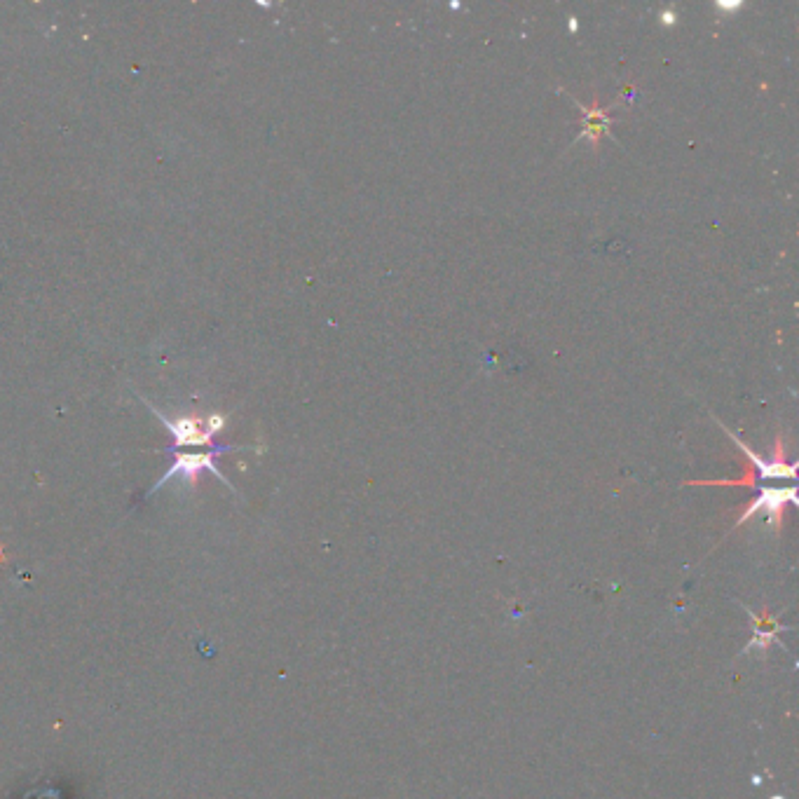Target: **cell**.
<instances>
[{
  "label": "cell",
  "instance_id": "obj_1",
  "mask_svg": "<svg viewBox=\"0 0 799 799\" xmlns=\"http://www.w3.org/2000/svg\"><path fill=\"white\" fill-rule=\"evenodd\" d=\"M235 450H261V448H256V446H232V443H221V446L202 450V453H193V450H190V453H179V450H165V453L172 455L174 460H172V464H169V469L165 471V474L157 478L153 486L146 490L143 500L153 497L157 490H162L169 481H176V478L186 483V486H197L200 476L207 474V471H209V474H214L218 481L223 483V486H228L232 493L237 495V490L230 483V478L216 467L218 457L225 455V453H235Z\"/></svg>",
  "mask_w": 799,
  "mask_h": 799
},
{
  "label": "cell",
  "instance_id": "obj_2",
  "mask_svg": "<svg viewBox=\"0 0 799 799\" xmlns=\"http://www.w3.org/2000/svg\"><path fill=\"white\" fill-rule=\"evenodd\" d=\"M141 399V404L155 415L162 425L167 427L169 436H172V448L167 450H181V448H214V439L223 432L228 425V418L223 413H209V415H167L165 411L150 404L146 396L136 394Z\"/></svg>",
  "mask_w": 799,
  "mask_h": 799
},
{
  "label": "cell",
  "instance_id": "obj_3",
  "mask_svg": "<svg viewBox=\"0 0 799 799\" xmlns=\"http://www.w3.org/2000/svg\"><path fill=\"white\" fill-rule=\"evenodd\" d=\"M715 422L717 425L722 427V432H725L729 439H732L734 443H736V448L741 450L743 455L748 457L750 460V469L755 471L757 474V478H760V481H767V478H788V481H795V476H797V462H785V441H783V436L778 434L776 436V446H774V455L769 457V460H764V457L760 455V453H755L753 448L748 446L746 441L741 439L739 434L734 432V429H729L725 422H720L715 418Z\"/></svg>",
  "mask_w": 799,
  "mask_h": 799
},
{
  "label": "cell",
  "instance_id": "obj_4",
  "mask_svg": "<svg viewBox=\"0 0 799 799\" xmlns=\"http://www.w3.org/2000/svg\"><path fill=\"white\" fill-rule=\"evenodd\" d=\"M760 495L750 502V507L743 511L739 516V521L734 523V528H741L743 523H748L750 518L757 514H767V521L774 530H781L783 523V511L788 504H797V488L795 486H785V488H757Z\"/></svg>",
  "mask_w": 799,
  "mask_h": 799
},
{
  "label": "cell",
  "instance_id": "obj_5",
  "mask_svg": "<svg viewBox=\"0 0 799 799\" xmlns=\"http://www.w3.org/2000/svg\"><path fill=\"white\" fill-rule=\"evenodd\" d=\"M743 610H746L748 617L753 619V638H750V643L743 647L741 654H748L753 650H760L762 654H767L769 647L778 640V635H781L783 631H792L790 626H783L781 621L771 617V612L767 610V607H764L762 614H757L755 610H750V607H746V605H743Z\"/></svg>",
  "mask_w": 799,
  "mask_h": 799
},
{
  "label": "cell",
  "instance_id": "obj_6",
  "mask_svg": "<svg viewBox=\"0 0 799 799\" xmlns=\"http://www.w3.org/2000/svg\"><path fill=\"white\" fill-rule=\"evenodd\" d=\"M572 101H575V104L584 111L582 132H579V134L575 136V141L589 139V141L593 143V146H598L603 136H612V132H610V127H612V122H614V118L610 115V113H612V106L600 108L598 104L584 106L582 101H577V99H572Z\"/></svg>",
  "mask_w": 799,
  "mask_h": 799
},
{
  "label": "cell",
  "instance_id": "obj_7",
  "mask_svg": "<svg viewBox=\"0 0 799 799\" xmlns=\"http://www.w3.org/2000/svg\"><path fill=\"white\" fill-rule=\"evenodd\" d=\"M715 8L720 10V12H736V10L743 8V3H727V0H725V3H717Z\"/></svg>",
  "mask_w": 799,
  "mask_h": 799
},
{
  "label": "cell",
  "instance_id": "obj_8",
  "mask_svg": "<svg viewBox=\"0 0 799 799\" xmlns=\"http://www.w3.org/2000/svg\"><path fill=\"white\" fill-rule=\"evenodd\" d=\"M675 19H678V17H675V12H673V10H664V12H661V22H664L666 26H673V24H675Z\"/></svg>",
  "mask_w": 799,
  "mask_h": 799
},
{
  "label": "cell",
  "instance_id": "obj_9",
  "mask_svg": "<svg viewBox=\"0 0 799 799\" xmlns=\"http://www.w3.org/2000/svg\"><path fill=\"white\" fill-rule=\"evenodd\" d=\"M577 29H579L577 19H575V17H570V31H577Z\"/></svg>",
  "mask_w": 799,
  "mask_h": 799
},
{
  "label": "cell",
  "instance_id": "obj_10",
  "mask_svg": "<svg viewBox=\"0 0 799 799\" xmlns=\"http://www.w3.org/2000/svg\"><path fill=\"white\" fill-rule=\"evenodd\" d=\"M774 799H778V797H774ZM781 799H783V797H781Z\"/></svg>",
  "mask_w": 799,
  "mask_h": 799
}]
</instances>
